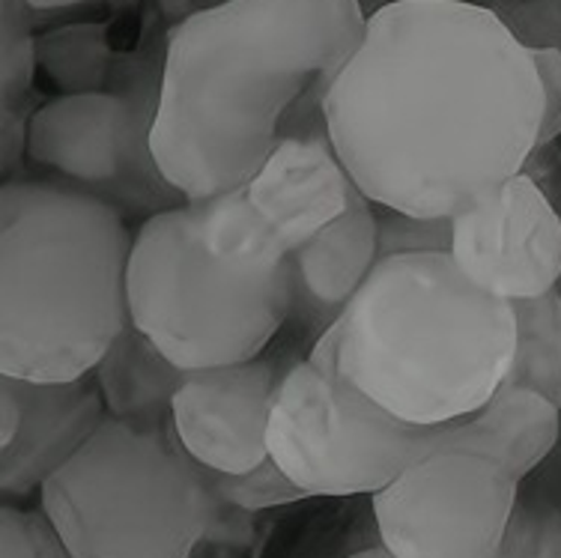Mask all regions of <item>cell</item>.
I'll return each mask as SVG.
<instances>
[{
	"instance_id": "29",
	"label": "cell",
	"mask_w": 561,
	"mask_h": 558,
	"mask_svg": "<svg viewBox=\"0 0 561 558\" xmlns=\"http://www.w3.org/2000/svg\"><path fill=\"white\" fill-rule=\"evenodd\" d=\"M19 428H22V403L10 383L0 379V448L15 440Z\"/></svg>"
},
{
	"instance_id": "22",
	"label": "cell",
	"mask_w": 561,
	"mask_h": 558,
	"mask_svg": "<svg viewBox=\"0 0 561 558\" xmlns=\"http://www.w3.org/2000/svg\"><path fill=\"white\" fill-rule=\"evenodd\" d=\"M272 523L263 514L230 505L218 496L216 514L209 520L192 558H260Z\"/></svg>"
},
{
	"instance_id": "15",
	"label": "cell",
	"mask_w": 561,
	"mask_h": 558,
	"mask_svg": "<svg viewBox=\"0 0 561 558\" xmlns=\"http://www.w3.org/2000/svg\"><path fill=\"white\" fill-rule=\"evenodd\" d=\"M559 436V403L519 386H502L478 412L457 419V452L493 457L519 483L550 457Z\"/></svg>"
},
{
	"instance_id": "25",
	"label": "cell",
	"mask_w": 561,
	"mask_h": 558,
	"mask_svg": "<svg viewBox=\"0 0 561 558\" xmlns=\"http://www.w3.org/2000/svg\"><path fill=\"white\" fill-rule=\"evenodd\" d=\"M490 10L526 48L561 52V0H490Z\"/></svg>"
},
{
	"instance_id": "21",
	"label": "cell",
	"mask_w": 561,
	"mask_h": 558,
	"mask_svg": "<svg viewBox=\"0 0 561 558\" xmlns=\"http://www.w3.org/2000/svg\"><path fill=\"white\" fill-rule=\"evenodd\" d=\"M451 218L400 213L377 206V258H403V254H451Z\"/></svg>"
},
{
	"instance_id": "2",
	"label": "cell",
	"mask_w": 561,
	"mask_h": 558,
	"mask_svg": "<svg viewBox=\"0 0 561 558\" xmlns=\"http://www.w3.org/2000/svg\"><path fill=\"white\" fill-rule=\"evenodd\" d=\"M358 0H218L164 39L152 152L188 201L249 183L305 96L356 54Z\"/></svg>"
},
{
	"instance_id": "32",
	"label": "cell",
	"mask_w": 561,
	"mask_h": 558,
	"mask_svg": "<svg viewBox=\"0 0 561 558\" xmlns=\"http://www.w3.org/2000/svg\"><path fill=\"white\" fill-rule=\"evenodd\" d=\"M358 3H362L365 15H370V12L382 10V7H391V3H403V0H358ZM466 3H484V7H490V0H466Z\"/></svg>"
},
{
	"instance_id": "30",
	"label": "cell",
	"mask_w": 561,
	"mask_h": 558,
	"mask_svg": "<svg viewBox=\"0 0 561 558\" xmlns=\"http://www.w3.org/2000/svg\"><path fill=\"white\" fill-rule=\"evenodd\" d=\"M36 15H51V12H66L87 7V3H99V0H27Z\"/></svg>"
},
{
	"instance_id": "28",
	"label": "cell",
	"mask_w": 561,
	"mask_h": 558,
	"mask_svg": "<svg viewBox=\"0 0 561 558\" xmlns=\"http://www.w3.org/2000/svg\"><path fill=\"white\" fill-rule=\"evenodd\" d=\"M33 114V111H31ZM31 114H24V105L0 107V168L10 176L15 164L27 159V126Z\"/></svg>"
},
{
	"instance_id": "35",
	"label": "cell",
	"mask_w": 561,
	"mask_h": 558,
	"mask_svg": "<svg viewBox=\"0 0 561 558\" xmlns=\"http://www.w3.org/2000/svg\"><path fill=\"white\" fill-rule=\"evenodd\" d=\"M559 293H561V278H559Z\"/></svg>"
},
{
	"instance_id": "1",
	"label": "cell",
	"mask_w": 561,
	"mask_h": 558,
	"mask_svg": "<svg viewBox=\"0 0 561 558\" xmlns=\"http://www.w3.org/2000/svg\"><path fill=\"white\" fill-rule=\"evenodd\" d=\"M323 117L370 204L454 218L519 173L543 90L531 48L490 7L403 0L367 15Z\"/></svg>"
},
{
	"instance_id": "3",
	"label": "cell",
	"mask_w": 561,
	"mask_h": 558,
	"mask_svg": "<svg viewBox=\"0 0 561 558\" xmlns=\"http://www.w3.org/2000/svg\"><path fill=\"white\" fill-rule=\"evenodd\" d=\"M514 341V305L476 287L451 254H403L379 260L308 362L431 428L472 415L505 386Z\"/></svg>"
},
{
	"instance_id": "13",
	"label": "cell",
	"mask_w": 561,
	"mask_h": 558,
	"mask_svg": "<svg viewBox=\"0 0 561 558\" xmlns=\"http://www.w3.org/2000/svg\"><path fill=\"white\" fill-rule=\"evenodd\" d=\"M22 403V428L0 448V493L27 499L72 460L108 419L96 376L81 379H19L0 374Z\"/></svg>"
},
{
	"instance_id": "33",
	"label": "cell",
	"mask_w": 561,
	"mask_h": 558,
	"mask_svg": "<svg viewBox=\"0 0 561 558\" xmlns=\"http://www.w3.org/2000/svg\"><path fill=\"white\" fill-rule=\"evenodd\" d=\"M346 558H394L389 553V549L382 547V544H377V547H367V549H358V553H353V556Z\"/></svg>"
},
{
	"instance_id": "34",
	"label": "cell",
	"mask_w": 561,
	"mask_h": 558,
	"mask_svg": "<svg viewBox=\"0 0 561 558\" xmlns=\"http://www.w3.org/2000/svg\"><path fill=\"white\" fill-rule=\"evenodd\" d=\"M108 3L114 7V12H123V10H131V7H135L138 0H108Z\"/></svg>"
},
{
	"instance_id": "24",
	"label": "cell",
	"mask_w": 561,
	"mask_h": 558,
	"mask_svg": "<svg viewBox=\"0 0 561 558\" xmlns=\"http://www.w3.org/2000/svg\"><path fill=\"white\" fill-rule=\"evenodd\" d=\"M0 558H76L57 526L39 511L0 508Z\"/></svg>"
},
{
	"instance_id": "18",
	"label": "cell",
	"mask_w": 561,
	"mask_h": 558,
	"mask_svg": "<svg viewBox=\"0 0 561 558\" xmlns=\"http://www.w3.org/2000/svg\"><path fill=\"white\" fill-rule=\"evenodd\" d=\"M514 362L505 386L531 388L561 407V293L559 287L535 299H517Z\"/></svg>"
},
{
	"instance_id": "26",
	"label": "cell",
	"mask_w": 561,
	"mask_h": 558,
	"mask_svg": "<svg viewBox=\"0 0 561 558\" xmlns=\"http://www.w3.org/2000/svg\"><path fill=\"white\" fill-rule=\"evenodd\" d=\"M538 66L540 90H543V117H540L538 144L561 138V52L556 48H531Z\"/></svg>"
},
{
	"instance_id": "16",
	"label": "cell",
	"mask_w": 561,
	"mask_h": 558,
	"mask_svg": "<svg viewBox=\"0 0 561 558\" xmlns=\"http://www.w3.org/2000/svg\"><path fill=\"white\" fill-rule=\"evenodd\" d=\"M99 391L105 398L108 415L123 421L162 424L171 421L176 391L188 371L173 365L171 358L152 344L138 326H126L108 353L99 358L93 371Z\"/></svg>"
},
{
	"instance_id": "20",
	"label": "cell",
	"mask_w": 561,
	"mask_h": 558,
	"mask_svg": "<svg viewBox=\"0 0 561 558\" xmlns=\"http://www.w3.org/2000/svg\"><path fill=\"white\" fill-rule=\"evenodd\" d=\"M213 483H216L218 496L227 499L230 505L245 508V511H254V514H263V511H272V508L296 505V502L311 499V493L293 481L290 475L284 472L278 463H275L272 454L260 466L249 469V472H213Z\"/></svg>"
},
{
	"instance_id": "27",
	"label": "cell",
	"mask_w": 561,
	"mask_h": 558,
	"mask_svg": "<svg viewBox=\"0 0 561 558\" xmlns=\"http://www.w3.org/2000/svg\"><path fill=\"white\" fill-rule=\"evenodd\" d=\"M519 173H526L531 183L538 185L540 192L547 194L552 206L561 209V147L559 140L550 144H535V150L529 152V159L523 161Z\"/></svg>"
},
{
	"instance_id": "9",
	"label": "cell",
	"mask_w": 561,
	"mask_h": 558,
	"mask_svg": "<svg viewBox=\"0 0 561 558\" xmlns=\"http://www.w3.org/2000/svg\"><path fill=\"white\" fill-rule=\"evenodd\" d=\"M325 123L280 135L249 183L204 201H188L197 237L227 269L263 275L344 215L358 197Z\"/></svg>"
},
{
	"instance_id": "4",
	"label": "cell",
	"mask_w": 561,
	"mask_h": 558,
	"mask_svg": "<svg viewBox=\"0 0 561 558\" xmlns=\"http://www.w3.org/2000/svg\"><path fill=\"white\" fill-rule=\"evenodd\" d=\"M135 234L93 194L51 180L0 192V374L81 379L129 326Z\"/></svg>"
},
{
	"instance_id": "19",
	"label": "cell",
	"mask_w": 561,
	"mask_h": 558,
	"mask_svg": "<svg viewBox=\"0 0 561 558\" xmlns=\"http://www.w3.org/2000/svg\"><path fill=\"white\" fill-rule=\"evenodd\" d=\"M27 0H0V107L24 105L39 69Z\"/></svg>"
},
{
	"instance_id": "6",
	"label": "cell",
	"mask_w": 561,
	"mask_h": 558,
	"mask_svg": "<svg viewBox=\"0 0 561 558\" xmlns=\"http://www.w3.org/2000/svg\"><path fill=\"white\" fill-rule=\"evenodd\" d=\"M129 320L183 371L260 358L290 317L287 263L245 275L218 263L188 204L140 221L131 242Z\"/></svg>"
},
{
	"instance_id": "8",
	"label": "cell",
	"mask_w": 561,
	"mask_h": 558,
	"mask_svg": "<svg viewBox=\"0 0 561 558\" xmlns=\"http://www.w3.org/2000/svg\"><path fill=\"white\" fill-rule=\"evenodd\" d=\"M457 448V419L410 424L308 358L284 371L270 415V454L313 496H374L412 463Z\"/></svg>"
},
{
	"instance_id": "10",
	"label": "cell",
	"mask_w": 561,
	"mask_h": 558,
	"mask_svg": "<svg viewBox=\"0 0 561 558\" xmlns=\"http://www.w3.org/2000/svg\"><path fill=\"white\" fill-rule=\"evenodd\" d=\"M517 502V478L478 452L427 454L370 496L394 558H496Z\"/></svg>"
},
{
	"instance_id": "23",
	"label": "cell",
	"mask_w": 561,
	"mask_h": 558,
	"mask_svg": "<svg viewBox=\"0 0 561 558\" xmlns=\"http://www.w3.org/2000/svg\"><path fill=\"white\" fill-rule=\"evenodd\" d=\"M496 558H561V511L538 496L523 499L511 516Z\"/></svg>"
},
{
	"instance_id": "11",
	"label": "cell",
	"mask_w": 561,
	"mask_h": 558,
	"mask_svg": "<svg viewBox=\"0 0 561 558\" xmlns=\"http://www.w3.org/2000/svg\"><path fill=\"white\" fill-rule=\"evenodd\" d=\"M451 230L454 263L481 291L517 301L559 287L561 209L526 173L454 215Z\"/></svg>"
},
{
	"instance_id": "5",
	"label": "cell",
	"mask_w": 561,
	"mask_h": 558,
	"mask_svg": "<svg viewBox=\"0 0 561 558\" xmlns=\"http://www.w3.org/2000/svg\"><path fill=\"white\" fill-rule=\"evenodd\" d=\"M218 490L173 421L108 419L39 490L76 558H192Z\"/></svg>"
},
{
	"instance_id": "31",
	"label": "cell",
	"mask_w": 561,
	"mask_h": 558,
	"mask_svg": "<svg viewBox=\"0 0 561 558\" xmlns=\"http://www.w3.org/2000/svg\"><path fill=\"white\" fill-rule=\"evenodd\" d=\"M159 7H162L164 15H171V19H185V15H192V0H156Z\"/></svg>"
},
{
	"instance_id": "14",
	"label": "cell",
	"mask_w": 561,
	"mask_h": 558,
	"mask_svg": "<svg viewBox=\"0 0 561 558\" xmlns=\"http://www.w3.org/2000/svg\"><path fill=\"white\" fill-rule=\"evenodd\" d=\"M377 263V204L358 194L344 215L320 227L287 258L290 317L320 338L344 314Z\"/></svg>"
},
{
	"instance_id": "7",
	"label": "cell",
	"mask_w": 561,
	"mask_h": 558,
	"mask_svg": "<svg viewBox=\"0 0 561 558\" xmlns=\"http://www.w3.org/2000/svg\"><path fill=\"white\" fill-rule=\"evenodd\" d=\"M162 57L117 54L108 90L60 96L33 107L27 159L51 183L72 185L126 221H147L188 204L152 152L162 96Z\"/></svg>"
},
{
	"instance_id": "12",
	"label": "cell",
	"mask_w": 561,
	"mask_h": 558,
	"mask_svg": "<svg viewBox=\"0 0 561 558\" xmlns=\"http://www.w3.org/2000/svg\"><path fill=\"white\" fill-rule=\"evenodd\" d=\"M284 371L251 358L239 365L188 371L171 421L176 436L213 472H249L270 457V415Z\"/></svg>"
},
{
	"instance_id": "17",
	"label": "cell",
	"mask_w": 561,
	"mask_h": 558,
	"mask_svg": "<svg viewBox=\"0 0 561 558\" xmlns=\"http://www.w3.org/2000/svg\"><path fill=\"white\" fill-rule=\"evenodd\" d=\"M36 60L64 96H76L108 90L117 54L111 48L108 24L81 22L39 33Z\"/></svg>"
}]
</instances>
